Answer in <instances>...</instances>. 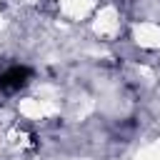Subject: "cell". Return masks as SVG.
I'll return each mask as SVG.
<instances>
[{
  "mask_svg": "<svg viewBox=\"0 0 160 160\" xmlns=\"http://www.w3.org/2000/svg\"><path fill=\"white\" fill-rule=\"evenodd\" d=\"M32 78V70L25 65H10L8 70L0 72V92H18L20 88H25Z\"/></svg>",
  "mask_w": 160,
  "mask_h": 160,
  "instance_id": "1",
  "label": "cell"
}]
</instances>
